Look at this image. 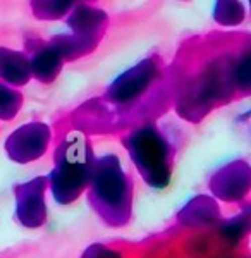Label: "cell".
<instances>
[{
	"instance_id": "7a4b0ae2",
	"label": "cell",
	"mask_w": 251,
	"mask_h": 258,
	"mask_svg": "<svg viewBox=\"0 0 251 258\" xmlns=\"http://www.w3.org/2000/svg\"><path fill=\"white\" fill-rule=\"evenodd\" d=\"M90 200L95 210L110 226H124L131 215V177L124 172L115 155L95 160L90 181Z\"/></svg>"
},
{
	"instance_id": "2e32d148",
	"label": "cell",
	"mask_w": 251,
	"mask_h": 258,
	"mask_svg": "<svg viewBox=\"0 0 251 258\" xmlns=\"http://www.w3.org/2000/svg\"><path fill=\"white\" fill-rule=\"evenodd\" d=\"M249 2H251V0H249Z\"/></svg>"
},
{
	"instance_id": "4fadbf2b",
	"label": "cell",
	"mask_w": 251,
	"mask_h": 258,
	"mask_svg": "<svg viewBox=\"0 0 251 258\" xmlns=\"http://www.w3.org/2000/svg\"><path fill=\"white\" fill-rule=\"evenodd\" d=\"M244 18V11H242L241 2L237 0H217L215 6V19L220 24H237Z\"/></svg>"
},
{
	"instance_id": "52a82bcc",
	"label": "cell",
	"mask_w": 251,
	"mask_h": 258,
	"mask_svg": "<svg viewBox=\"0 0 251 258\" xmlns=\"http://www.w3.org/2000/svg\"><path fill=\"white\" fill-rule=\"evenodd\" d=\"M251 188V167L246 162L236 160L220 169L210 181V189L217 198L227 203L241 202Z\"/></svg>"
},
{
	"instance_id": "30bf717a",
	"label": "cell",
	"mask_w": 251,
	"mask_h": 258,
	"mask_svg": "<svg viewBox=\"0 0 251 258\" xmlns=\"http://www.w3.org/2000/svg\"><path fill=\"white\" fill-rule=\"evenodd\" d=\"M182 215H186V219L190 222H193L191 226H210L208 222H215L219 219V209L215 207L213 200L200 197L193 200L186 209H182Z\"/></svg>"
},
{
	"instance_id": "8992f818",
	"label": "cell",
	"mask_w": 251,
	"mask_h": 258,
	"mask_svg": "<svg viewBox=\"0 0 251 258\" xmlns=\"http://www.w3.org/2000/svg\"><path fill=\"white\" fill-rule=\"evenodd\" d=\"M155 76H157V66L153 60L140 62L133 69L126 71L122 76L117 78L107 95L115 103L135 102L150 88Z\"/></svg>"
},
{
	"instance_id": "5b68a950",
	"label": "cell",
	"mask_w": 251,
	"mask_h": 258,
	"mask_svg": "<svg viewBox=\"0 0 251 258\" xmlns=\"http://www.w3.org/2000/svg\"><path fill=\"white\" fill-rule=\"evenodd\" d=\"M47 177H35L24 184L16 186V217L24 227H40L47 219L45 189Z\"/></svg>"
},
{
	"instance_id": "3957f363",
	"label": "cell",
	"mask_w": 251,
	"mask_h": 258,
	"mask_svg": "<svg viewBox=\"0 0 251 258\" xmlns=\"http://www.w3.org/2000/svg\"><path fill=\"white\" fill-rule=\"evenodd\" d=\"M124 145L138 172L150 186L164 188L169 184L172 174L170 147L157 127H138L126 138Z\"/></svg>"
},
{
	"instance_id": "9a60e30c",
	"label": "cell",
	"mask_w": 251,
	"mask_h": 258,
	"mask_svg": "<svg viewBox=\"0 0 251 258\" xmlns=\"http://www.w3.org/2000/svg\"><path fill=\"white\" fill-rule=\"evenodd\" d=\"M83 258H122L119 249H112L103 244H93L85 251Z\"/></svg>"
},
{
	"instance_id": "8fae6325",
	"label": "cell",
	"mask_w": 251,
	"mask_h": 258,
	"mask_svg": "<svg viewBox=\"0 0 251 258\" xmlns=\"http://www.w3.org/2000/svg\"><path fill=\"white\" fill-rule=\"evenodd\" d=\"M73 0H31V11L38 19H58L71 9Z\"/></svg>"
},
{
	"instance_id": "9c48e42d",
	"label": "cell",
	"mask_w": 251,
	"mask_h": 258,
	"mask_svg": "<svg viewBox=\"0 0 251 258\" xmlns=\"http://www.w3.org/2000/svg\"><path fill=\"white\" fill-rule=\"evenodd\" d=\"M62 62H64V59L58 53V50L52 43L45 45V47L36 50L31 59H29L31 76H35L41 83L53 81L58 76V73H60Z\"/></svg>"
},
{
	"instance_id": "5bb4252c",
	"label": "cell",
	"mask_w": 251,
	"mask_h": 258,
	"mask_svg": "<svg viewBox=\"0 0 251 258\" xmlns=\"http://www.w3.org/2000/svg\"><path fill=\"white\" fill-rule=\"evenodd\" d=\"M232 83L234 88L251 93V52H246L236 66H232Z\"/></svg>"
},
{
	"instance_id": "7c38bea8",
	"label": "cell",
	"mask_w": 251,
	"mask_h": 258,
	"mask_svg": "<svg viewBox=\"0 0 251 258\" xmlns=\"http://www.w3.org/2000/svg\"><path fill=\"white\" fill-rule=\"evenodd\" d=\"M21 105H23V95L16 88L0 81V119H14L21 109Z\"/></svg>"
},
{
	"instance_id": "6da1fadb",
	"label": "cell",
	"mask_w": 251,
	"mask_h": 258,
	"mask_svg": "<svg viewBox=\"0 0 251 258\" xmlns=\"http://www.w3.org/2000/svg\"><path fill=\"white\" fill-rule=\"evenodd\" d=\"M95 159L90 143L79 131L69 133L57 148L55 167L48 176L53 198L62 205L73 203L90 186Z\"/></svg>"
},
{
	"instance_id": "277c9868",
	"label": "cell",
	"mask_w": 251,
	"mask_h": 258,
	"mask_svg": "<svg viewBox=\"0 0 251 258\" xmlns=\"http://www.w3.org/2000/svg\"><path fill=\"white\" fill-rule=\"evenodd\" d=\"M52 133L43 122H29L16 129L6 141V152L14 162L28 164L47 152Z\"/></svg>"
},
{
	"instance_id": "ba28073f",
	"label": "cell",
	"mask_w": 251,
	"mask_h": 258,
	"mask_svg": "<svg viewBox=\"0 0 251 258\" xmlns=\"http://www.w3.org/2000/svg\"><path fill=\"white\" fill-rule=\"evenodd\" d=\"M31 78L29 59L18 50L0 47V81L9 86H23Z\"/></svg>"
}]
</instances>
